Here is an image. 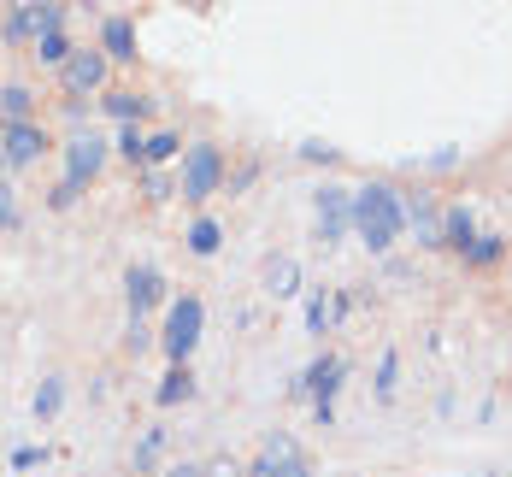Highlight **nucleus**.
Masks as SVG:
<instances>
[{"label":"nucleus","instance_id":"f257e3e1","mask_svg":"<svg viewBox=\"0 0 512 477\" xmlns=\"http://www.w3.org/2000/svg\"><path fill=\"white\" fill-rule=\"evenodd\" d=\"M354 230L371 254H389V248L401 242V230H407V201H401L389 183L354 189Z\"/></svg>","mask_w":512,"mask_h":477},{"label":"nucleus","instance_id":"f03ea898","mask_svg":"<svg viewBox=\"0 0 512 477\" xmlns=\"http://www.w3.org/2000/svg\"><path fill=\"white\" fill-rule=\"evenodd\" d=\"M336 389H342V360H312L307 371H301V383H295V395H312V419L330 430V419H336Z\"/></svg>","mask_w":512,"mask_h":477},{"label":"nucleus","instance_id":"7ed1b4c3","mask_svg":"<svg viewBox=\"0 0 512 477\" xmlns=\"http://www.w3.org/2000/svg\"><path fill=\"white\" fill-rule=\"evenodd\" d=\"M201 324H206V307L195 301V295L171 301V313H165V354H171L177 366L195 354V342H201Z\"/></svg>","mask_w":512,"mask_h":477},{"label":"nucleus","instance_id":"20e7f679","mask_svg":"<svg viewBox=\"0 0 512 477\" xmlns=\"http://www.w3.org/2000/svg\"><path fill=\"white\" fill-rule=\"evenodd\" d=\"M218 177H224V159L212 142H195L189 154H183V201H206L212 189H218Z\"/></svg>","mask_w":512,"mask_h":477},{"label":"nucleus","instance_id":"39448f33","mask_svg":"<svg viewBox=\"0 0 512 477\" xmlns=\"http://www.w3.org/2000/svg\"><path fill=\"white\" fill-rule=\"evenodd\" d=\"M312 218H318V236L324 242H342L354 230V195L348 189H318L312 195Z\"/></svg>","mask_w":512,"mask_h":477},{"label":"nucleus","instance_id":"423d86ee","mask_svg":"<svg viewBox=\"0 0 512 477\" xmlns=\"http://www.w3.org/2000/svg\"><path fill=\"white\" fill-rule=\"evenodd\" d=\"M101 165H106V142L101 136H71V142H65V183L83 189Z\"/></svg>","mask_w":512,"mask_h":477},{"label":"nucleus","instance_id":"0eeeda50","mask_svg":"<svg viewBox=\"0 0 512 477\" xmlns=\"http://www.w3.org/2000/svg\"><path fill=\"white\" fill-rule=\"evenodd\" d=\"M124 295H130V318L154 313L159 301H165V277H159L154 265H130L124 271Z\"/></svg>","mask_w":512,"mask_h":477},{"label":"nucleus","instance_id":"6e6552de","mask_svg":"<svg viewBox=\"0 0 512 477\" xmlns=\"http://www.w3.org/2000/svg\"><path fill=\"white\" fill-rule=\"evenodd\" d=\"M42 148H48V136H42L36 124L0 130V165H30V159H42Z\"/></svg>","mask_w":512,"mask_h":477},{"label":"nucleus","instance_id":"1a4fd4ad","mask_svg":"<svg viewBox=\"0 0 512 477\" xmlns=\"http://www.w3.org/2000/svg\"><path fill=\"white\" fill-rule=\"evenodd\" d=\"M106 83V53H71L65 59V89L71 95H95Z\"/></svg>","mask_w":512,"mask_h":477},{"label":"nucleus","instance_id":"9d476101","mask_svg":"<svg viewBox=\"0 0 512 477\" xmlns=\"http://www.w3.org/2000/svg\"><path fill=\"white\" fill-rule=\"evenodd\" d=\"M407 224L418 230V248H442V212L430 207V195H412L407 201Z\"/></svg>","mask_w":512,"mask_h":477},{"label":"nucleus","instance_id":"9b49d317","mask_svg":"<svg viewBox=\"0 0 512 477\" xmlns=\"http://www.w3.org/2000/svg\"><path fill=\"white\" fill-rule=\"evenodd\" d=\"M477 242V224H471V207H448L442 212V248H471Z\"/></svg>","mask_w":512,"mask_h":477},{"label":"nucleus","instance_id":"f8f14e48","mask_svg":"<svg viewBox=\"0 0 512 477\" xmlns=\"http://www.w3.org/2000/svg\"><path fill=\"white\" fill-rule=\"evenodd\" d=\"M30 112H36V95H30V89H18V83H6V89H0V130L30 124Z\"/></svg>","mask_w":512,"mask_h":477},{"label":"nucleus","instance_id":"ddd939ff","mask_svg":"<svg viewBox=\"0 0 512 477\" xmlns=\"http://www.w3.org/2000/svg\"><path fill=\"white\" fill-rule=\"evenodd\" d=\"M101 48H106V59H136V30H130V18H106Z\"/></svg>","mask_w":512,"mask_h":477},{"label":"nucleus","instance_id":"4468645a","mask_svg":"<svg viewBox=\"0 0 512 477\" xmlns=\"http://www.w3.org/2000/svg\"><path fill=\"white\" fill-rule=\"evenodd\" d=\"M265 283H271L277 301H289V295H301V265L295 260H271L265 265Z\"/></svg>","mask_w":512,"mask_h":477},{"label":"nucleus","instance_id":"2eb2a0df","mask_svg":"<svg viewBox=\"0 0 512 477\" xmlns=\"http://www.w3.org/2000/svg\"><path fill=\"white\" fill-rule=\"evenodd\" d=\"M189 395H195L189 366H171V371H165V383H159V407H177V401H189Z\"/></svg>","mask_w":512,"mask_h":477},{"label":"nucleus","instance_id":"dca6fc26","mask_svg":"<svg viewBox=\"0 0 512 477\" xmlns=\"http://www.w3.org/2000/svg\"><path fill=\"white\" fill-rule=\"evenodd\" d=\"M106 112H112L118 124H136V118L148 112V101H142L136 89H112V95H106Z\"/></svg>","mask_w":512,"mask_h":477},{"label":"nucleus","instance_id":"f3484780","mask_svg":"<svg viewBox=\"0 0 512 477\" xmlns=\"http://www.w3.org/2000/svg\"><path fill=\"white\" fill-rule=\"evenodd\" d=\"M36 59L65 71V59H71V42H65V30H42V36H36Z\"/></svg>","mask_w":512,"mask_h":477},{"label":"nucleus","instance_id":"a211bd4d","mask_svg":"<svg viewBox=\"0 0 512 477\" xmlns=\"http://www.w3.org/2000/svg\"><path fill=\"white\" fill-rule=\"evenodd\" d=\"M30 36H36V0L12 6V18H6V42H30Z\"/></svg>","mask_w":512,"mask_h":477},{"label":"nucleus","instance_id":"6ab92c4d","mask_svg":"<svg viewBox=\"0 0 512 477\" xmlns=\"http://www.w3.org/2000/svg\"><path fill=\"white\" fill-rule=\"evenodd\" d=\"M59 407H65V383H59V377H48V383L36 389V401H30V413H36V419H53Z\"/></svg>","mask_w":512,"mask_h":477},{"label":"nucleus","instance_id":"aec40b11","mask_svg":"<svg viewBox=\"0 0 512 477\" xmlns=\"http://www.w3.org/2000/svg\"><path fill=\"white\" fill-rule=\"evenodd\" d=\"M259 460H271V466H289V460H301V448H295L283 430H271V436H265V448H259Z\"/></svg>","mask_w":512,"mask_h":477},{"label":"nucleus","instance_id":"412c9836","mask_svg":"<svg viewBox=\"0 0 512 477\" xmlns=\"http://www.w3.org/2000/svg\"><path fill=\"white\" fill-rule=\"evenodd\" d=\"M501 254H507V242H501V236H477V242L465 248V265H495Z\"/></svg>","mask_w":512,"mask_h":477},{"label":"nucleus","instance_id":"4be33fe9","mask_svg":"<svg viewBox=\"0 0 512 477\" xmlns=\"http://www.w3.org/2000/svg\"><path fill=\"white\" fill-rule=\"evenodd\" d=\"M218 236H224V230H218L212 218H195V224H189V248H195V254H218Z\"/></svg>","mask_w":512,"mask_h":477},{"label":"nucleus","instance_id":"5701e85b","mask_svg":"<svg viewBox=\"0 0 512 477\" xmlns=\"http://www.w3.org/2000/svg\"><path fill=\"white\" fill-rule=\"evenodd\" d=\"M395 377H401V360L383 354V360H377V401H395Z\"/></svg>","mask_w":512,"mask_h":477},{"label":"nucleus","instance_id":"b1692460","mask_svg":"<svg viewBox=\"0 0 512 477\" xmlns=\"http://www.w3.org/2000/svg\"><path fill=\"white\" fill-rule=\"evenodd\" d=\"M183 154V142H177V136H154V142H148V154H142V165H165V159H177Z\"/></svg>","mask_w":512,"mask_h":477},{"label":"nucleus","instance_id":"393cba45","mask_svg":"<svg viewBox=\"0 0 512 477\" xmlns=\"http://www.w3.org/2000/svg\"><path fill=\"white\" fill-rule=\"evenodd\" d=\"M118 154L130 159V165H136V159L148 154V142H142V136H136V124H124V130H118Z\"/></svg>","mask_w":512,"mask_h":477},{"label":"nucleus","instance_id":"a878e982","mask_svg":"<svg viewBox=\"0 0 512 477\" xmlns=\"http://www.w3.org/2000/svg\"><path fill=\"white\" fill-rule=\"evenodd\" d=\"M159 448H165V430H148V436H142V448H136V466H142V472L159 460Z\"/></svg>","mask_w":512,"mask_h":477},{"label":"nucleus","instance_id":"bb28decb","mask_svg":"<svg viewBox=\"0 0 512 477\" xmlns=\"http://www.w3.org/2000/svg\"><path fill=\"white\" fill-rule=\"evenodd\" d=\"M330 324V307H324V289H312V301H307V330H324Z\"/></svg>","mask_w":512,"mask_h":477},{"label":"nucleus","instance_id":"cd10ccee","mask_svg":"<svg viewBox=\"0 0 512 477\" xmlns=\"http://www.w3.org/2000/svg\"><path fill=\"white\" fill-rule=\"evenodd\" d=\"M18 224V207H12V189H6V177H0V230H12Z\"/></svg>","mask_w":512,"mask_h":477},{"label":"nucleus","instance_id":"c85d7f7f","mask_svg":"<svg viewBox=\"0 0 512 477\" xmlns=\"http://www.w3.org/2000/svg\"><path fill=\"white\" fill-rule=\"evenodd\" d=\"M206 477H248V472H242V466L224 454V460H212V466H206Z\"/></svg>","mask_w":512,"mask_h":477},{"label":"nucleus","instance_id":"c756f323","mask_svg":"<svg viewBox=\"0 0 512 477\" xmlns=\"http://www.w3.org/2000/svg\"><path fill=\"white\" fill-rule=\"evenodd\" d=\"M48 201H53V207H59V212H65V207H71V201H77V183H59V189H53Z\"/></svg>","mask_w":512,"mask_h":477},{"label":"nucleus","instance_id":"7c9ffc66","mask_svg":"<svg viewBox=\"0 0 512 477\" xmlns=\"http://www.w3.org/2000/svg\"><path fill=\"white\" fill-rule=\"evenodd\" d=\"M165 195H171V183H165L159 171H148V201H165Z\"/></svg>","mask_w":512,"mask_h":477},{"label":"nucleus","instance_id":"2f4dec72","mask_svg":"<svg viewBox=\"0 0 512 477\" xmlns=\"http://www.w3.org/2000/svg\"><path fill=\"white\" fill-rule=\"evenodd\" d=\"M36 460H42V448H18V454H12V466H18V472H30Z\"/></svg>","mask_w":512,"mask_h":477},{"label":"nucleus","instance_id":"473e14b6","mask_svg":"<svg viewBox=\"0 0 512 477\" xmlns=\"http://www.w3.org/2000/svg\"><path fill=\"white\" fill-rule=\"evenodd\" d=\"M301 159H324V165H330V159H336V148H324V142H307V148H301Z\"/></svg>","mask_w":512,"mask_h":477},{"label":"nucleus","instance_id":"72a5a7b5","mask_svg":"<svg viewBox=\"0 0 512 477\" xmlns=\"http://www.w3.org/2000/svg\"><path fill=\"white\" fill-rule=\"evenodd\" d=\"M277 477H312L307 460H289V466H277Z\"/></svg>","mask_w":512,"mask_h":477},{"label":"nucleus","instance_id":"f704fd0d","mask_svg":"<svg viewBox=\"0 0 512 477\" xmlns=\"http://www.w3.org/2000/svg\"><path fill=\"white\" fill-rule=\"evenodd\" d=\"M165 477H206V466H171Z\"/></svg>","mask_w":512,"mask_h":477},{"label":"nucleus","instance_id":"c9c22d12","mask_svg":"<svg viewBox=\"0 0 512 477\" xmlns=\"http://www.w3.org/2000/svg\"><path fill=\"white\" fill-rule=\"evenodd\" d=\"M248 477H277V466H271V460H259V466H254Z\"/></svg>","mask_w":512,"mask_h":477}]
</instances>
